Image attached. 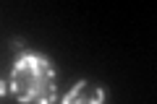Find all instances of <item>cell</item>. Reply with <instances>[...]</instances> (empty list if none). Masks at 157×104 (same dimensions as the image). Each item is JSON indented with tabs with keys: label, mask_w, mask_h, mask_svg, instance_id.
Instances as JSON below:
<instances>
[{
	"label": "cell",
	"mask_w": 157,
	"mask_h": 104,
	"mask_svg": "<svg viewBox=\"0 0 157 104\" xmlns=\"http://www.w3.org/2000/svg\"><path fill=\"white\" fill-rule=\"evenodd\" d=\"M60 104H105V88L92 81H76L63 94Z\"/></svg>",
	"instance_id": "7a4b0ae2"
},
{
	"label": "cell",
	"mask_w": 157,
	"mask_h": 104,
	"mask_svg": "<svg viewBox=\"0 0 157 104\" xmlns=\"http://www.w3.org/2000/svg\"><path fill=\"white\" fill-rule=\"evenodd\" d=\"M8 91L18 104H55L58 102V73L42 52L16 55L8 73Z\"/></svg>",
	"instance_id": "6da1fadb"
},
{
	"label": "cell",
	"mask_w": 157,
	"mask_h": 104,
	"mask_svg": "<svg viewBox=\"0 0 157 104\" xmlns=\"http://www.w3.org/2000/svg\"><path fill=\"white\" fill-rule=\"evenodd\" d=\"M6 94H8V81H6L3 76H0V99L6 96Z\"/></svg>",
	"instance_id": "3957f363"
}]
</instances>
